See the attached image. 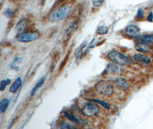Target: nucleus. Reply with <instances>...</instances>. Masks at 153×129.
<instances>
[{
    "label": "nucleus",
    "instance_id": "nucleus-27",
    "mask_svg": "<svg viewBox=\"0 0 153 129\" xmlns=\"http://www.w3.org/2000/svg\"><path fill=\"white\" fill-rule=\"evenodd\" d=\"M143 15H144V11L142 9L140 8L138 11V13H137V17L140 19H142L143 17Z\"/></svg>",
    "mask_w": 153,
    "mask_h": 129
},
{
    "label": "nucleus",
    "instance_id": "nucleus-11",
    "mask_svg": "<svg viewBox=\"0 0 153 129\" xmlns=\"http://www.w3.org/2000/svg\"><path fill=\"white\" fill-rule=\"evenodd\" d=\"M107 71L112 74H119L121 72V68L118 64L115 63H111L108 65L107 69Z\"/></svg>",
    "mask_w": 153,
    "mask_h": 129
},
{
    "label": "nucleus",
    "instance_id": "nucleus-4",
    "mask_svg": "<svg viewBox=\"0 0 153 129\" xmlns=\"http://www.w3.org/2000/svg\"><path fill=\"white\" fill-rule=\"evenodd\" d=\"M40 36V34L37 31H31L19 34L17 40L21 43H28L37 39Z\"/></svg>",
    "mask_w": 153,
    "mask_h": 129
},
{
    "label": "nucleus",
    "instance_id": "nucleus-16",
    "mask_svg": "<svg viewBox=\"0 0 153 129\" xmlns=\"http://www.w3.org/2000/svg\"><path fill=\"white\" fill-rule=\"evenodd\" d=\"M45 78H42L39 82L37 83V84L35 85V87L33 88L31 91V95H33L36 92V91L39 89V88L41 87L43 85V84L45 82Z\"/></svg>",
    "mask_w": 153,
    "mask_h": 129
},
{
    "label": "nucleus",
    "instance_id": "nucleus-26",
    "mask_svg": "<svg viewBox=\"0 0 153 129\" xmlns=\"http://www.w3.org/2000/svg\"><path fill=\"white\" fill-rule=\"evenodd\" d=\"M104 1L103 0H97V1H92V4L95 7H100V5H102V4L103 3Z\"/></svg>",
    "mask_w": 153,
    "mask_h": 129
},
{
    "label": "nucleus",
    "instance_id": "nucleus-13",
    "mask_svg": "<svg viewBox=\"0 0 153 129\" xmlns=\"http://www.w3.org/2000/svg\"><path fill=\"white\" fill-rule=\"evenodd\" d=\"M22 84V80H21V78H17L15 81L13 82V83L11 85L9 91L10 92L14 93L17 91V90L19 89V88L20 87Z\"/></svg>",
    "mask_w": 153,
    "mask_h": 129
},
{
    "label": "nucleus",
    "instance_id": "nucleus-28",
    "mask_svg": "<svg viewBox=\"0 0 153 129\" xmlns=\"http://www.w3.org/2000/svg\"><path fill=\"white\" fill-rule=\"evenodd\" d=\"M153 12H150V13L149 14V15L148 16L147 18V20L149 21H153Z\"/></svg>",
    "mask_w": 153,
    "mask_h": 129
},
{
    "label": "nucleus",
    "instance_id": "nucleus-15",
    "mask_svg": "<svg viewBox=\"0 0 153 129\" xmlns=\"http://www.w3.org/2000/svg\"><path fill=\"white\" fill-rule=\"evenodd\" d=\"M9 100L5 98L3 99L0 103V113L1 114H2L4 113L5 112V111L7 110L8 105H9Z\"/></svg>",
    "mask_w": 153,
    "mask_h": 129
},
{
    "label": "nucleus",
    "instance_id": "nucleus-22",
    "mask_svg": "<svg viewBox=\"0 0 153 129\" xmlns=\"http://www.w3.org/2000/svg\"><path fill=\"white\" fill-rule=\"evenodd\" d=\"M91 101H93V102H95V103H99V104H101L102 106L105 107V108H106V109H110V105L105 101L98 100V99H91Z\"/></svg>",
    "mask_w": 153,
    "mask_h": 129
},
{
    "label": "nucleus",
    "instance_id": "nucleus-10",
    "mask_svg": "<svg viewBox=\"0 0 153 129\" xmlns=\"http://www.w3.org/2000/svg\"><path fill=\"white\" fill-rule=\"evenodd\" d=\"M134 60L143 64L147 65L150 63V59L146 55L142 54H136L134 56Z\"/></svg>",
    "mask_w": 153,
    "mask_h": 129
},
{
    "label": "nucleus",
    "instance_id": "nucleus-8",
    "mask_svg": "<svg viewBox=\"0 0 153 129\" xmlns=\"http://www.w3.org/2000/svg\"><path fill=\"white\" fill-rule=\"evenodd\" d=\"M115 84L118 88L121 90L126 91L129 87V84L123 78H118L115 81Z\"/></svg>",
    "mask_w": 153,
    "mask_h": 129
},
{
    "label": "nucleus",
    "instance_id": "nucleus-3",
    "mask_svg": "<svg viewBox=\"0 0 153 129\" xmlns=\"http://www.w3.org/2000/svg\"><path fill=\"white\" fill-rule=\"evenodd\" d=\"M95 88L99 94L105 96L112 95L114 92V89L111 85L105 81L97 82L95 86Z\"/></svg>",
    "mask_w": 153,
    "mask_h": 129
},
{
    "label": "nucleus",
    "instance_id": "nucleus-19",
    "mask_svg": "<svg viewBox=\"0 0 153 129\" xmlns=\"http://www.w3.org/2000/svg\"><path fill=\"white\" fill-rule=\"evenodd\" d=\"M141 40L147 42L149 43H153V34H145L141 37Z\"/></svg>",
    "mask_w": 153,
    "mask_h": 129
},
{
    "label": "nucleus",
    "instance_id": "nucleus-6",
    "mask_svg": "<svg viewBox=\"0 0 153 129\" xmlns=\"http://www.w3.org/2000/svg\"><path fill=\"white\" fill-rule=\"evenodd\" d=\"M99 108L97 105L93 103L86 104L82 109V113L87 116H93L98 113Z\"/></svg>",
    "mask_w": 153,
    "mask_h": 129
},
{
    "label": "nucleus",
    "instance_id": "nucleus-7",
    "mask_svg": "<svg viewBox=\"0 0 153 129\" xmlns=\"http://www.w3.org/2000/svg\"><path fill=\"white\" fill-rule=\"evenodd\" d=\"M125 34L129 37L136 38L140 34V29L135 25H130L126 29Z\"/></svg>",
    "mask_w": 153,
    "mask_h": 129
},
{
    "label": "nucleus",
    "instance_id": "nucleus-21",
    "mask_svg": "<svg viewBox=\"0 0 153 129\" xmlns=\"http://www.w3.org/2000/svg\"><path fill=\"white\" fill-rule=\"evenodd\" d=\"M4 16H5L7 18L9 19H12V18H13V17H14V11H13L12 9H9V8L7 9L4 11Z\"/></svg>",
    "mask_w": 153,
    "mask_h": 129
},
{
    "label": "nucleus",
    "instance_id": "nucleus-23",
    "mask_svg": "<svg viewBox=\"0 0 153 129\" xmlns=\"http://www.w3.org/2000/svg\"><path fill=\"white\" fill-rule=\"evenodd\" d=\"M70 53H71V51H70V52H68V54H66V56H65V58L64 59V60H63V61H62V63H61V66H60V68H59V69L62 70V68L65 66V64L67 63V62L68 61V59H69Z\"/></svg>",
    "mask_w": 153,
    "mask_h": 129
},
{
    "label": "nucleus",
    "instance_id": "nucleus-1",
    "mask_svg": "<svg viewBox=\"0 0 153 129\" xmlns=\"http://www.w3.org/2000/svg\"><path fill=\"white\" fill-rule=\"evenodd\" d=\"M71 11V7L69 5H65L57 7L52 10L48 15V20L52 22H57L65 19Z\"/></svg>",
    "mask_w": 153,
    "mask_h": 129
},
{
    "label": "nucleus",
    "instance_id": "nucleus-2",
    "mask_svg": "<svg viewBox=\"0 0 153 129\" xmlns=\"http://www.w3.org/2000/svg\"><path fill=\"white\" fill-rule=\"evenodd\" d=\"M107 56L110 61L119 66H126L130 63L128 57L117 51H111L108 52Z\"/></svg>",
    "mask_w": 153,
    "mask_h": 129
},
{
    "label": "nucleus",
    "instance_id": "nucleus-9",
    "mask_svg": "<svg viewBox=\"0 0 153 129\" xmlns=\"http://www.w3.org/2000/svg\"><path fill=\"white\" fill-rule=\"evenodd\" d=\"M28 21L25 18L21 19L16 25V32L18 34H22L24 32V31L27 29V28L28 27Z\"/></svg>",
    "mask_w": 153,
    "mask_h": 129
},
{
    "label": "nucleus",
    "instance_id": "nucleus-24",
    "mask_svg": "<svg viewBox=\"0 0 153 129\" xmlns=\"http://www.w3.org/2000/svg\"><path fill=\"white\" fill-rule=\"evenodd\" d=\"M64 114H65V116L66 117H67V118L70 119V120H71L72 121H74V122H79V121L78 119H77L74 116L70 114V113H65Z\"/></svg>",
    "mask_w": 153,
    "mask_h": 129
},
{
    "label": "nucleus",
    "instance_id": "nucleus-5",
    "mask_svg": "<svg viewBox=\"0 0 153 129\" xmlns=\"http://www.w3.org/2000/svg\"><path fill=\"white\" fill-rule=\"evenodd\" d=\"M79 21H75L73 23H72L68 28L66 29L65 35L64 37V41H63V47H66V45L67 44V43L70 40L71 37L73 34L76 31L77 28L79 27Z\"/></svg>",
    "mask_w": 153,
    "mask_h": 129
},
{
    "label": "nucleus",
    "instance_id": "nucleus-25",
    "mask_svg": "<svg viewBox=\"0 0 153 129\" xmlns=\"http://www.w3.org/2000/svg\"><path fill=\"white\" fill-rule=\"evenodd\" d=\"M21 61V59L20 58V57H16L15 59H14V60H13V61L12 62V64H11V67H12V68H17V65H16V64H17V63H20Z\"/></svg>",
    "mask_w": 153,
    "mask_h": 129
},
{
    "label": "nucleus",
    "instance_id": "nucleus-20",
    "mask_svg": "<svg viewBox=\"0 0 153 129\" xmlns=\"http://www.w3.org/2000/svg\"><path fill=\"white\" fill-rule=\"evenodd\" d=\"M10 80L9 79H7V80H2L1 81L0 83V90L1 91L5 90V89L7 87L8 84L10 83Z\"/></svg>",
    "mask_w": 153,
    "mask_h": 129
},
{
    "label": "nucleus",
    "instance_id": "nucleus-17",
    "mask_svg": "<svg viewBox=\"0 0 153 129\" xmlns=\"http://www.w3.org/2000/svg\"><path fill=\"white\" fill-rule=\"evenodd\" d=\"M86 45H87V41H84L79 45V47L77 48L75 50V56L76 57H78L79 56V54H81L84 48L86 47Z\"/></svg>",
    "mask_w": 153,
    "mask_h": 129
},
{
    "label": "nucleus",
    "instance_id": "nucleus-14",
    "mask_svg": "<svg viewBox=\"0 0 153 129\" xmlns=\"http://www.w3.org/2000/svg\"><path fill=\"white\" fill-rule=\"evenodd\" d=\"M56 128L57 129H75L74 126L66 122H60L57 123Z\"/></svg>",
    "mask_w": 153,
    "mask_h": 129
},
{
    "label": "nucleus",
    "instance_id": "nucleus-18",
    "mask_svg": "<svg viewBox=\"0 0 153 129\" xmlns=\"http://www.w3.org/2000/svg\"><path fill=\"white\" fill-rule=\"evenodd\" d=\"M108 30H109L108 27L104 25H102L97 28V34L100 35H105L108 33Z\"/></svg>",
    "mask_w": 153,
    "mask_h": 129
},
{
    "label": "nucleus",
    "instance_id": "nucleus-12",
    "mask_svg": "<svg viewBox=\"0 0 153 129\" xmlns=\"http://www.w3.org/2000/svg\"><path fill=\"white\" fill-rule=\"evenodd\" d=\"M135 49L137 51L140 52H149L151 51L150 46L148 44L143 42L138 43L135 46Z\"/></svg>",
    "mask_w": 153,
    "mask_h": 129
}]
</instances>
